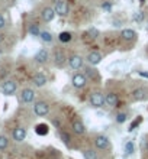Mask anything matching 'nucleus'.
Returning <instances> with one entry per match:
<instances>
[{"label": "nucleus", "instance_id": "f257e3e1", "mask_svg": "<svg viewBox=\"0 0 148 159\" xmlns=\"http://www.w3.org/2000/svg\"><path fill=\"white\" fill-rule=\"evenodd\" d=\"M34 111L36 116L44 117V116H47V114L50 113V104H48L47 101H38V103H35V106H34Z\"/></svg>", "mask_w": 148, "mask_h": 159}, {"label": "nucleus", "instance_id": "f03ea898", "mask_svg": "<svg viewBox=\"0 0 148 159\" xmlns=\"http://www.w3.org/2000/svg\"><path fill=\"white\" fill-rule=\"evenodd\" d=\"M90 104H92V107H94V109L103 107V104H106V100H105V97H103V94H102V93H93V94L90 96Z\"/></svg>", "mask_w": 148, "mask_h": 159}, {"label": "nucleus", "instance_id": "7ed1b4c3", "mask_svg": "<svg viewBox=\"0 0 148 159\" xmlns=\"http://www.w3.org/2000/svg\"><path fill=\"white\" fill-rule=\"evenodd\" d=\"M94 146L98 148L99 151H107L109 146H110V142H109V139L106 138V136L99 134V136L94 138Z\"/></svg>", "mask_w": 148, "mask_h": 159}, {"label": "nucleus", "instance_id": "20e7f679", "mask_svg": "<svg viewBox=\"0 0 148 159\" xmlns=\"http://www.w3.org/2000/svg\"><path fill=\"white\" fill-rule=\"evenodd\" d=\"M54 10H55V13H57L58 16H67L70 7H68L67 2H64V0H58V2H55Z\"/></svg>", "mask_w": 148, "mask_h": 159}, {"label": "nucleus", "instance_id": "39448f33", "mask_svg": "<svg viewBox=\"0 0 148 159\" xmlns=\"http://www.w3.org/2000/svg\"><path fill=\"white\" fill-rule=\"evenodd\" d=\"M71 83H73V85L76 88H84L86 87V84H87V77H86V74H74L73 75V80H71Z\"/></svg>", "mask_w": 148, "mask_h": 159}, {"label": "nucleus", "instance_id": "423d86ee", "mask_svg": "<svg viewBox=\"0 0 148 159\" xmlns=\"http://www.w3.org/2000/svg\"><path fill=\"white\" fill-rule=\"evenodd\" d=\"M83 64H84V59H83V57H80V55L74 54L68 58V65H70V68H73V70H80V68H83Z\"/></svg>", "mask_w": 148, "mask_h": 159}, {"label": "nucleus", "instance_id": "0eeeda50", "mask_svg": "<svg viewBox=\"0 0 148 159\" xmlns=\"http://www.w3.org/2000/svg\"><path fill=\"white\" fill-rule=\"evenodd\" d=\"M132 97L135 101H144L148 98V88L145 87H138L132 91Z\"/></svg>", "mask_w": 148, "mask_h": 159}, {"label": "nucleus", "instance_id": "6e6552de", "mask_svg": "<svg viewBox=\"0 0 148 159\" xmlns=\"http://www.w3.org/2000/svg\"><path fill=\"white\" fill-rule=\"evenodd\" d=\"M16 88H17L16 83L12 81V80H7V81H4L3 85H2V91H3L4 96H12V94H15Z\"/></svg>", "mask_w": 148, "mask_h": 159}, {"label": "nucleus", "instance_id": "1a4fd4ad", "mask_svg": "<svg viewBox=\"0 0 148 159\" xmlns=\"http://www.w3.org/2000/svg\"><path fill=\"white\" fill-rule=\"evenodd\" d=\"M102 59H103V57H102V54H99V52H96V51H92V52H89L87 54V57H86V61L90 64V65H99V64L102 62Z\"/></svg>", "mask_w": 148, "mask_h": 159}, {"label": "nucleus", "instance_id": "9d476101", "mask_svg": "<svg viewBox=\"0 0 148 159\" xmlns=\"http://www.w3.org/2000/svg\"><path fill=\"white\" fill-rule=\"evenodd\" d=\"M21 100L23 101V103H32V101L35 100V91L34 90H31V88H25V90H22Z\"/></svg>", "mask_w": 148, "mask_h": 159}, {"label": "nucleus", "instance_id": "9b49d317", "mask_svg": "<svg viewBox=\"0 0 148 159\" xmlns=\"http://www.w3.org/2000/svg\"><path fill=\"white\" fill-rule=\"evenodd\" d=\"M65 61H68V59L63 51H60V49L55 51L54 52V64L55 65H57V67H63L64 64H65Z\"/></svg>", "mask_w": 148, "mask_h": 159}, {"label": "nucleus", "instance_id": "f8f14e48", "mask_svg": "<svg viewBox=\"0 0 148 159\" xmlns=\"http://www.w3.org/2000/svg\"><path fill=\"white\" fill-rule=\"evenodd\" d=\"M55 15H57V13H55V10L52 7H44L42 12H41V16H42V19L45 22H52Z\"/></svg>", "mask_w": 148, "mask_h": 159}, {"label": "nucleus", "instance_id": "ddd939ff", "mask_svg": "<svg viewBox=\"0 0 148 159\" xmlns=\"http://www.w3.org/2000/svg\"><path fill=\"white\" fill-rule=\"evenodd\" d=\"M13 139L16 140V142H23L26 138V130L23 129V127H16V129L13 130V133H12Z\"/></svg>", "mask_w": 148, "mask_h": 159}, {"label": "nucleus", "instance_id": "4468645a", "mask_svg": "<svg viewBox=\"0 0 148 159\" xmlns=\"http://www.w3.org/2000/svg\"><path fill=\"white\" fill-rule=\"evenodd\" d=\"M105 100H106V104L109 106V107H115V106H118V103H119L118 94H115V93H107L105 96Z\"/></svg>", "mask_w": 148, "mask_h": 159}, {"label": "nucleus", "instance_id": "2eb2a0df", "mask_svg": "<svg viewBox=\"0 0 148 159\" xmlns=\"http://www.w3.org/2000/svg\"><path fill=\"white\" fill-rule=\"evenodd\" d=\"M121 36H122L123 41L131 42V41H135V38H136V32H135L134 29H123L122 32H121Z\"/></svg>", "mask_w": 148, "mask_h": 159}, {"label": "nucleus", "instance_id": "dca6fc26", "mask_svg": "<svg viewBox=\"0 0 148 159\" xmlns=\"http://www.w3.org/2000/svg\"><path fill=\"white\" fill-rule=\"evenodd\" d=\"M32 81H34V84L36 87H44L47 84V77L44 75L42 72H36L34 75V78H32Z\"/></svg>", "mask_w": 148, "mask_h": 159}, {"label": "nucleus", "instance_id": "f3484780", "mask_svg": "<svg viewBox=\"0 0 148 159\" xmlns=\"http://www.w3.org/2000/svg\"><path fill=\"white\" fill-rule=\"evenodd\" d=\"M71 127H73V132L77 133V134H83L86 132V126L81 120H74L73 121V125H71Z\"/></svg>", "mask_w": 148, "mask_h": 159}, {"label": "nucleus", "instance_id": "a211bd4d", "mask_svg": "<svg viewBox=\"0 0 148 159\" xmlns=\"http://www.w3.org/2000/svg\"><path fill=\"white\" fill-rule=\"evenodd\" d=\"M35 61L38 64H45L48 61V51L47 49H39L35 55Z\"/></svg>", "mask_w": 148, "mask_h": 159}, {"label": "nucleus", "instance_id": "6ab92c4d", "mask_svg": "<svg viewBox=\"0 0 148 159\" xmlns=\"http://www.w3.org/2000/svg\"><path fill=\"white\" fill-rule=\"evenodd\" d=\"M48 132H50V127L45 123H39V125L35 126V133L39 134V136H45V134H48Z\"/></svg>", "mask_w": 148, "mask_h": 159}, {"label": "nucleus", "instance_id": "aec40b11", "mask_svg": "<svg viewBox=\"0 0 148 159\" xmlns=\"http://www.w3.org/2000/svg\"><path fill=\"white\" fill-rule=\"evenodd\" d=\"M84 71H86V77H89V78H92V80H98L99 78L98 70H96V68H93V65L87 67Z\"/></svg>", "mask_w": 148, "mask_h": 159}, {"label": "nucleus", "instance_id": "412c9836", "mask_svg": "<svg viewBox=\"0 0 148 159\" xmlns=\"http://www.w3.org/2000/svg\"><path fill=\"white\" fill-rule=\"evenodd\" d=\"M83 158L84 159H98V153L93 149H84L83 151Z\"/></svg>", "mask_w": 148, "mask_h": 159}, {"label": "nucleus", "instance_id": "4be33fe9", "mask_svg": "<svg viewBox=\"0 0 148 159\" xmlns=\"http://www.w3.org/2000/svg\"><path fill=\"white\" fill-rule=\"evenodd\" d=\"M60 138H61V140H63L64 145H70V142H71V136L68 134V132H65V130H61L60 132Z\"/></svg>", "mask_w": 148, "mask_h": 159}, {"label": "nucleus", "instance_id": "5701e85b", "mask_svg": "<svg viewBox=\"0 0 148 159\" xmlns=\"http://www.w3.org/2000/svg\"><path fill=\"white\" fill-rule=\"evenodd\" d=\"M58 39L63 43H67V42H70L73 39V35L70 34V32H61V34L58 35Z\"/></svg>", "mask_w": 148, "mask_h": 159}, {"label": "nucleus", "instance_id": "b1692460", "mask_svg": "<svg viewBox=\"0 0 148 159\" xmlns=\"http://www.w3.org/2000/svg\"><path fill=\"white\" fill-rule=\"evenodd\" d=\"M125 153L127 155H132L134 152H135V145H134V142H131V140H128L127 143H125Z\"/></svg>", "mask_w": 148, "mask_h": 159}, {"label": "nucleus", "instance_id": "393cba45", "mask_svg": "<svg viewBox=\"0 0 148 159\" xmlns=\"http://www.w3.org/2000/svg\"><path fill=\"white\" fill-rule=\"evenodd\" d=\"M29 34L32 35V36H39L41 35V30H39V26L38 25H31L29 26Z\"/></svg>", "mask_w": 148, "mask_h": 159}, {"label": "nucleus", "instance_id": "a878e982", "mask_svg": "<svg viewBox=\"0 0 148 159\" xmlns=\"http://www.w3.org/2000/svg\"><path fill=\"white\" fill-rule=\"evenodd\" d=\"M41 39H42L44 42H47V43H50V42H52V35L50 34V32H47V30H44V32H41Z\"/></svg>", "mask_w": 148, "mask_h": 159}, {"label": "nucleus", "instance_id": "bb28decb", "mask_svg": "<svg viewBox=\"0 0 148 159\" xmlns=\"http://www.w3.org/2000/svg\"><path fill=\"white\" fill-rule=\"evenodd\" d=\"M7 146H9V139L2 134V136H0V151H4Z\"/></svg>", "mask_w": 148, "mask_h": 159}, {"label": "nucleus", "instance_id": "cd10ccee", "mask_svg": "<svg viewBox=\"0 0 148 159\" xmlns=\"http://www.w3.org/2000/svg\"><path fill=\"white\" fill-rule=\"evenodd\" d=\"M132 19H134V22H138V23H140V22L144 20V13L142 12H135L134 13V16H132Z\"/></svg>", "mask_w": 148, "mask_h": 159}, {"label": "nucleus", "instance_id": "c85d7f7f", "mask_svg": "<svg viewBox=\"0 0 148 159\" xmlns=\"http://www.w3.org/2000/svg\"><path fill=\"white\" fill-rule=\"evenodd\" d=\"M87 35H89V38H90V39H96V38L99 36V30L96 29V28H92V29H89Z\"/></svg>", "mask_w": 148, "mask_h": 159}, {"label": "nucleus", "instance_id": "c756f323", "mask_svg": "<svg viewBox=\"0 0 148 159\" xmlns=\"http://www.w3.org/2000/svg\"><path fill=\"white\" fill-rule=\"evenodd\" d=\"M127 113H118L116 114V117H115V120L118 121V123H125L127 121Z\"/></svg>", "mask_w": 148, "mask_h": 159}, {"label": "nucleus", "instance_id": "7c9ffc66", "mask_svg": "<svg viewBox=\"0 0 148 159\" xmlns=\"http://www.w3.org/2000/svg\"><path fill=\"white\" fill-rule=\"evenodd\" d=\"M141 121H142V117L135 119V120H134V121L131 123V126H129V129H128V130H129V132H132V130L135 129L136 126H140V125H141Z\"/></svg>", "mask_w": 148, "mask_h": 159}, {"label": "nucleus", "instance_id": "2f4dec72", "mask_svg": "<svg viewBox=\"0 0 148 159\" xmlns=\"http://www.w3.org/2000/svg\"><path fill=\"white\" fill-rule=\"evenodd\" d=\"M102 7L105 9V10H110V7H112V4H110V3H103V4H102Z\"/></svg>", "mask_w": 148, "mask_h": 159}, {"label": "nucleus", "instance_id": "473e14b6", "mask_svg": "<svg viewBox=\"0 0 148 159\" xmlns=\"http://www.w3.org/2000/svg\"><path fill=\"white\" fill-rule=\"evenodd\" d=\"M4 23H6V22H4V17L0 15V29H2V28L4 26Z\"/></svg>", "mask_w": 148, "mask_h": 159}, {"label": "nucleus", "instance_id": "72a5a7b5", "mask_svg": "<svg viewBox=\"0 0 148 159\" xmlns=\"http://www.w3.org/2000/svg\"><path fill=\"white\" fill-rule=\"evenodd\" d=\"M140 74H141L142 77H147V78H148V74H147V72H140Z\"/></svg>", "mask_w": 148, "mask_h": 159}, {"label": "nucleus", "instance_id": "f704fd0d", "mask_svg": "<svg viewBox=\"0 0 148 159\" xmlns=\"http://www.w3.org/2000/svg\"><path fill=\"white\" fill-rule=\"evenodd\" d=\"M2 39H3V38H2V35H0V43H2Z\"/></svg>", "mask_w": 148, "mask_h": 159}, {"label": "nucleus", "instance_id": "c9c22d12", "mask_svg": "<svg viewBox=\"0 0 148 159\" xmlns=\"http://www.w3.org/2000/svg\"><path fill=\"white\" fill-rule=\"evenodd\" d=\"M147 152H148V143H147Z\"/></svg>", "mask_w": 148, "mask_h": 159}, {"label": "nucleus", "instance_id": "e433bc0d", "mask_svg": "<svg viewBox=\"0 0 148 159\" xmlns=\"http://www.w3.org/2000/svg\"><path fill=\"white\" fill-rule=\"evenodd\" d=\"M147 32H148V25H147Z\"/></svg>", "mask_w": 148, "mask_h": 159}]
</instances>
